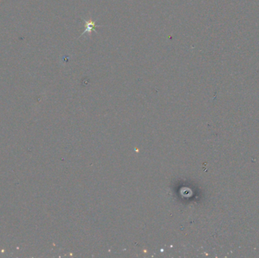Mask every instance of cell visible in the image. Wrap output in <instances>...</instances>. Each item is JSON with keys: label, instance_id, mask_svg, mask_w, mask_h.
I'll return each instance as SVG.
<instances>
[{"label": "cell", "instance_id": "1", "mask_svg": "<svg viewBox=\"0 0 259 258\" xmlns=\"http://www.w3.org/2000/svg\"><path fill=\"white\" fill-rule=\"evenodd\" d=\"M85 26H86V30H85L84 32L82 34H84L85 33H87V34H90L92 32L93 29H94V27H96V24H95L94 21H85Z\"/></svg>", "mask_w": 259, "mask_h": 258}]
</instances>
